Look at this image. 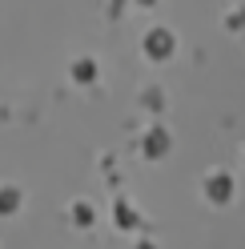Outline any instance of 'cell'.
Segmentation results:
<instances>
[{"instance_id":"obj_1","label":"cell","mask_w":245,"mask_h":249,"mask_svg":"<svg viewBox=\"0 0 245 249\" xmlns=\"http://www.w3.org/2000/svg\"><path fill=\"white\" fill-rule=\"evenodd\" d=\"M173 53V36L169 33H161V28H157V33H149V56L153 60H161V56H169Z\"/></svg>"},{"instance_id":"obj_2","label":"cell","mask_w":245,"mask_h":249,"mask_svg":"<svg viewBox=\"0 0 245 249\" xmlns=\"http://www.w3.org/2000/svg\"><path fill=\"white\" fill-rule=\"evenodd\" d=\"M209 197L213 201H229V197H233V181H229L225 173H217V177L209 181Z\"/></svg>"},{"instance_id":"obj_3","label":"cell","mask_w":245,"mask_h":249,"mask_svg":"<svg viewBox=\"0 0 245 249\" xmlns=\"http://www.w3.org/2000/svg\"><path fill=\"white\" fill-rule=\"evenodd\" d=\"M165 149H169V137H165L161 129H153V133H149V145H145V153H149V157H161Z\"/></svg>"},{"instance_id":"obj_4","label":"cell","mask_w":245,"mask_h":249,"mask_svg":"<svg viewBox=\"0 0 245 249\" xmlns=\"http://www.w3.org/2000/svg\"><path fill=\"white\" fill-rule=\"evenodd\" d=\"M93 60H85V65H76V81H93Z\"/></svg>"}]
</instances>
